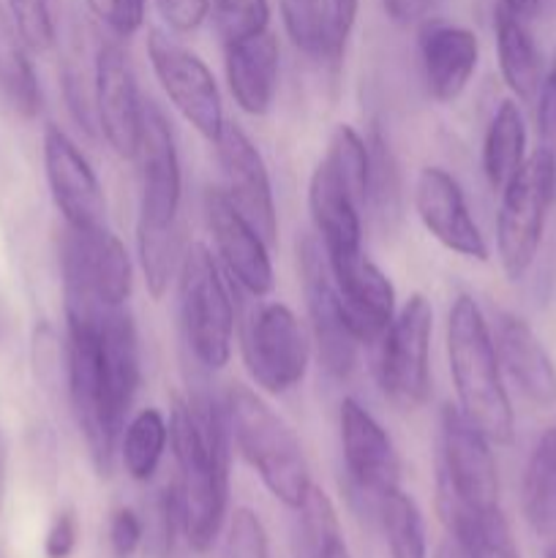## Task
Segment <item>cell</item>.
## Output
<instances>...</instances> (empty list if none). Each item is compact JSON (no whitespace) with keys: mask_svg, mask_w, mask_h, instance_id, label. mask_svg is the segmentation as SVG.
<instances>
[{"mask_svg":"<svg viewBox=\"0 0 556 558\" xmlns=\"http://www.w3.org/2000/svg\"><path fill=\"white\" fill-rule=\"evenodd\" d=\"M169 445L178 463V501L183 534L191 550L207 554L227 521L229 507V436L223 403L207 392L174 398Z\"/></svg>","mask_w":556,"mask_h":558,"instance_id":"cell-1","label":"cell"},{"mask_svg":"<svg viewBox=\"0 0 556 558\" xmlns=\"http://www.w3.org/2000/svg\"><path fill=\"white\" fill-rule=\"evenodd\" d=\"M140 161V216H136V248L145 272V287L153 300L169 292L183 262V172L178 145L167 118L153 101L142 109V134L136 147Z\"/></svg>","mask_w":556,"mask_h":558,"instance_id":"cell-2","label":"cell"},{"mask_svg":"<svg viewBox=\"0 0 556 558\" xmlns=\"http://www.w3.org/2000/svg\"><path fill=\"white\" fill-rule=\"evenodd\" d=\"M445 343L458 409L488 436L491 445H512L516 414L501 381L499 354L478 300L469 294L452 300Z\"/></svg>","mask_w":556,"mask_h":558,"instance_id":"cell-3","label":"cell"},{"mask_svg":"<svg viewBox=\"0 0 556 558\" xmlns=\"http://www.w3.org/2000/svg\"><path fill=\"white\" fill-rule=\"evenodd\" d=\"M223 414L234 447L259 474L273 499L289 510H300L314 483H311L303 441L292 425L273 412L259 392L245 385H229L223 396Z\"/></svg>","mask_w":556,"mask_h":558,"instance_id":"cell-4","label":"cell"},{"mask_svg":"<svg viewBox=\"0 0 556 558\" xmlns=\"http://www.w3.org/2000/svg\"><path fill=\"white\" fill-rule=\"evenodd\" d=\"M98 308V305H96ZM65 311V396L74 412L76 428L85 439L87 456L101 480L114 472L120 452V430H123L125 409L114 398L104 374L101 354H98L96 330H93V311Z\"/></svg>","mask_w":556,"mask_h":558,"instance_id":"cell-5","label":"cell"},{"mask_svg":"<svg viewBox=\"0 0 556 558\" xmlns=\"http://www.w3.org/2000/svg\"><path fill=\"white\" fill-rule=\"evenodd\" d=\"M180 327L189 352L207 371H218L232 357L234 308L218 262L202 243L183 251L178 270Z\"/></svg>","mask_w":556,"mask_h":558,"instance_id":"cell-6","label":"cell"},{"mask_svg":"<svg viewBox=\"0 0 556 558\" xmlns=\"http://www.w3.org/2000/svg\"><path fill=\"white\" fill-rule=\"evenodd\" d=\"M499 196L496 251L507 278L521 281L537 256L548 210L556 199V161L537 147Z\"/></svg>","mask_w":556,"mask_h":558,"instance_id":"cell-7","label":"cell"},{"mask_svg":"<svg viewBox=\"0 0 556 558\" xmlns=\"http://www.w3.org/2000/svg\"><path fill=\"white\" fill-rule=\"evenodd\" d=\"M60 276H63L65 311H90L96 305L118 308L131 298V259L125 245L109 227H63L60 234Z\"/></svg>","mask_w":556,"mask_h":558,"instance_id":"cell-8","label":"cell"},{"mask_svg":"<svg viewBox=\"0 0 556 558\" xmlns=\"http://www.w3.org/2000/svg\"><path fill=\"white\" fill-rule=\"evenodd\" d=\"M240 354L256 387L283 396L309 374L311 338L289 305L259 303L240 327Z\"/></svg>","mask_w":556,"mask_h":558,"instance_id":"cell-9","label":"cell"},{"mask_svg":"<svg viewBox=\"0 0 556 558\" xmlns=\"http://www.w3.org/2000/svg\"><path fill=\"white\" fill-rule=\"evenodd\" d=\"M294 256H298L300 289H303L305 311H309L311 341L316 347V357H319L327 376L347 381L358 368L360 341L354 338L347 314L341 308L319 238L300 232L294 240Z\"/></svg>","mask_w":556,"mask_h":558,"instance_id":"cell-10","label":"cell"},{"mask_svg":"<svg viewBox=\"0 0 556 558\" xmlns=\"http://www.w3.org/2000/svg\"><path fill=\"white\" fill-rule=\"evenodd\" d=\"M431 330L434 308L425 294H412L382 336L374 374L379 390L398 409H420L431 396Z\"/></svg>","mask_w":556,"mask_h":558,"instance_id":"cell-11","label":"cell"},{"mask_svg":"<svg viewBox=\"0 0 556 558\" xmlns=\"http://www.w3.org/2000/svg\"><path fill=\"white\" fill-rule=\"evenodd\" d=\"M147 58L158 85L185 123L194 125L207 142H216L227 118L216 76L205 60L164 31L147 33Z\"/></svg>","mask_w":556,"mask_h":558,"instance_id":"cell-12","label":"cell"},{"mask_svg":"<svg viewBox=\"0 0 556 558\" xmlns=\"http://www.w3.org/2000/svg\"><path fill=\"white\" fill-rule=\"evenodd\" d=\"M439 485L474 515L499 510V469L491 439L452 403L442 409Z\"/></svg>","mask_w":556,"mask_h":558,"instance_id":"cell-13","label":"cell"},{"mask_svg":"<svg viewBox=\"0 0 556 558\" xmlns=\"http://www.w3.org/2000/svg\"><path fill=\"white\" fill-rule=\"evenodd\" d=\"M343 463L349 477V499L374 518L376 499L401 483V461L387 430L354 398H343L338 409Z\"/></svg>","mask_w":556,"mask_h":558,"instance_id":"cell-14","label":"cell"},{"mask_svg":"<svg viewBox=\"0 0 556 558\" xmlns=\"http://www.w3.org/2000/svg\"><path fill=\"white\" fill-rule=\"evenodd\" d=\"M218 167L223 178V194L243 213L245 221L265 238L267 245L278 243V213L273 196L270 172L259 147L238 123H223L216 142Z\"/></svg>","mask_w":556,"mask_h":558,"instance_id":"cell-15","label":"cell"},{"mask_svg":"<svg viewBox=\"0 0 556 558\" xmlns=\"http://www.w3.org/2000/svg\"><path fill=\"white\" fill-rule=\"evenodd\" d=\"M93 98L98 131L120 158H134L142 134L145 101L136 87L129 54L118 41H101L93 60Z\"/></svg>","mask_w":556,"mask_h":558,"instance_id":"cell-16","label":"cell"},{"mask_svg":"<svg viewBox=\"0 0 556 558\" xmlns=\"http://www.w3.org/2000/svg\"><path fill=\"white\" fill-rule=\"evenodd\" d=\"M44 172L65 227L76 232L107 227V199L96 172L60 125L44 131Z\"/></svg>","mask_w":556,"mask_h":558,"instance_id":"cell-17","label":"cell"},{"mask_svg":"<svg viewBox=\"0 0 556 558\" xmlns=\"http://www.w3.org/2000/svg\"><path fill=\"white\" fill-rule=\"evenodd\" d=\"M414 210L425 232L463 259L488 262V243L480 232L461 183L442 167H423L414 183Z\"/></svg>","mask_w":556,"mask_h":558,"instance_id":"cell-18","label":"cell"},{"mask_svg":"<svg viewBox=\"0 0 556 558\" xmlns=\"http://www.w3.org/2000/svg\"><path fill=\"white\" fill-rule=\"evenodd\" d=\"M205 218L210 227L213 243L229 276L251 298H267L273 292V262L270 245L243 218V213L229 202L223 189L205 191Z\"/></svg>","mask_w":556,"mask_h":558,"instance_id":"cell-19","label":"cell"},{"mask_svg":"<svg viewBox=\"0 0 556 558\" xmlns=\"http://www.w3.org/2000/svg\"><path fill=\"white\" fill-rule=\"evenodd\" d=\"M338 300L360 343H379L396 316V287L360 251L327 256Z\"/></svg>","mask_w":556,"mask_h":558,"instance_id":"cell-20","label":"cell"},{"mask_svg":"<svg viewBox=\"0 0 556 558\" xmlns=\"http://www.w3.org/2000/svg\"><path fill=\"white\" fill-rule=\"evenodd\" d=\"M480 60V41L469 27L450 22H423L420 31V65L428 96L439 104L461 98L472 82Z\"/></svg>","mask_w":556,"mask_h":558,"instance_id":"cell-21","label":"cell"},{"mask_svg":"<svg viewBox=\"0 0 556 558\" xmlns=\"http://www.w3.org/2000/svg\"><path fill=\"white\" fill-rule=\"evenodd\" d=\"M499 365L523 398L537 409L556 407V365L532 327L501 311L494 332Z\"/></svg>","mask_w":556,"mask_h":558,"instance_id":"cell-22","label":"cell"},{"mask_svg":"<svg viewBox=\"0 0 556 558\" xmlns=\"http://www.w3.org/2000/svg\"><path fill=\"white\" fill-rule=\"evenodd\" d=\"M281 47L273 31L223 47V71L234 104L251 118L270 112L278 90Z\"/></svg>","mask_w":556,"mask_h":558,"instance_id":"cell-23","label":"cell"},{"mask_svg":"<svg viewBox=\"0 0 556 558\" xmlns=\"http://www.w3.org/2000/svg\"><path fill=\"white\" fill-rule=\"evenodd\" d=\"M309 213L316 238H319L327 256L363 248V221H360L358 202L343 189V183L325 158L311 172Z\"/></svg>","mask_w":556,"mask_h":558,"instance_id":"cell-24","label":"cell"},{"mask_svg":"<svg viewBox=\"0 0 556 558\" xmlns=\"http://www.w3.org/2000/svg\"><path fill=\"white\" fill-rule=\"evenodd\" d=\"M494 33L501 80L518 101H534L540 82H543V60H540L537 44L529 33L527 20L496 5Z\"/></svg>","mask_w":556,"mask_h":558,"instance_id":"cell-25","label":"cell"},{"mask_svg":"<svg viewBox=\"0 0 556 558\" xmlns=\"http://www.w3.org/2000/svg\"><path fill=\"white\" fill-rule=\"evenodd\" d=\"M527 161V123L512 98L496 107L483 140V174L494 191H501Z\"/></svg>","mask_w":556,"mask_h":558,"instance_id":"cell-26","label":"cell"},{"mask_svg":"<svg viewBox=\"0 0 556 558\" xmlns=\"http://www.w3.org/2000/svg\"><path fill=\"white\" fill-rule=\"evenodd\" d=\"M283 31L309 58L338 65L347 44L338 38L327 0H281Z\"/></svg>","mask_w":556,"mask_h":558,"instance_id":"cell-27","label":"cell"},{"mask_svg":"<svg viewBox=\"0 0 556 558\" xmlns=\"http://www.w3.org/2000/svg\"><path fill=\"white\" fill-rule=\"evenodd\" d=\"M523 515L529 526L556 543V428H548L523 472Z\"/></svg>","mask_w":556,"mask_h":558,"instance_id":"cell-28","label":"cell"},{"mask_svg":"<svg viewBox=\"0 0 556 558\" xmlns=\"http://www.w3.org/2000/svg\"><path fill=\"white\" fill-rule=\"evenodd\" d=\"M374 521L382 526L390 558H428L425 521L418 501L401 488H390L376 499Z\"/></svg>","mask_w":556,"mask_h":558,"instance_id":"cell-29","label":"cell"},{"mask_svg":"<svg viewBox=\"0 0 556 558\" xmlns=\"http://www.w3.org/2000/svg\"><path fill=\"white\" fill-rule=\"evenodd\" d=\"M27 52L16 31L0 25V96L20 118L31 120L41 112V85Z\"/></svg>","mask_w":556,"mask_h":558,"instance_id":"cell-30","label":"cell"},{"mask_svg":"<svg viewBox=\"0 0 556 558\" xmlns=\"http://www.w3.org/2000/svg\"><path fill=\"white\" fill-rule=\"evenodd\" d=\"M169 445V425L158 409L147 407L129 423L120 436V463L136 483H147L161 466Z\"/></svg>","mask_w":556,"mask_h":558,"instance_id":"cell-31","label":"cell"},{"mask_svg":"<svg viewBox=\"0 0 556 558\" xmlns=\"http://www.w3.org/2000/svg\"><path fill=\"white\" fill-rule=\"evenodd\" d=\"M371 150V172H368V199L365 207L371 216L382 223L385 229H392L401 221L403 207V183L401 169H398L396 153L390 150V142L385 140L379 129H371L368 136Z\"/></svg>","mask_w":556,"mask_h":558,"instance_id":"cell-32","label":"cell"},{"mask_svg":"<svg viewBox=\"0 0 556 558\" xmlns=\"http://www.w3.org/2000/svg\"><path fill=\"white\" fill-rule=\"evenodd\" d=\"M300 543L303 558H352L341 534L338 512L330 496L311 485L309 496L300 505Z\"/></svg>","mask_w":556,"mask_h":558,"instance_id":"cell-33","label":"cell"},{"mask_svg":"<svg viewBox=\"0 0 556 558\" xmlns=\"http://www.w3.org/2000/svg\"><path fill=\"white\" fill-rule=\"evenodd\" d=\"M325 161L330 163L333 172L343 183V189L352 194L360 210H365V199H368V172H371V150L368 140L360 136L352 125H336L330 136V147H327Z\"/></svg>","mask_w":556,"mask_h":558,"instance_id":"cell-34","label":"cell"},{"mask_svg":"<svg viewBox=\"0 0 556 558\" xmlns=\"http://www.w3.org/2000/svg\"><path fill=\"white\" fill-rule=\"evenodd\" d=\"M210 16L223 47L270 31L267 0H210Z\"/></svg>","mask_w":556,"mask_h":558,"instance_id":"cell-35","label":"cell"},{"mask_svg":"<svg viewBox=\"0 0 556 558\" xmlns=\"http://www.w3.org/2000/svg\"><path fill=\"white\" fill-rule=\"evenodd\" d=\"M16 36L31 52H47L58 38V0H9Z\"/></svg>","mask_w":556,"mask_h":558,"instance_id":"cell-36","label":"cell"},{"mask_svg":"<svg viewBox=\"0 0 556 558\" xmlns=\"http://www.w3.org/2000/svg\"><path fill=\"white\" fill-rule=\"evenodd\" d=\"M221 558H270L267 532L254 510H249V507H238V510L229 515L227 539H223Z\"/></svg>","mask_w":556,"mask_h":558,"instance_id":"cell-37","label":"cell"},{"mask_svg":"<svg viewBox=\"0 0 556 558\" xmlns=\"http://www.w3.org/2000/svg\"><path fill=\"white\" fill-rule=\"evenodd\" d=\"M467 545L472 548L474 558H521L516 539H512L510 523L501 515V510L478 515Z\"/></svg>","mask_w":556,"mask_h":558,"instance_id":"cell-38","label":"cell"},{"mask_svg":"<svg viewBox=\"0 0 556 558\" xmlns=\"http://www.w3.org/2000/svg\"><path fill=\"white\" fill-rule=\"evenodd\" d=\"M33 371L41 381V390L58 392L60 381H65V347H60L52 325L41 322L33 330Z\"/></svg>","mask_w":556,"mask_h":558,"instance_id":"cell-39","label":"cell"},{"mask_svg":"<svg viewBox=\"0 0 556 558\" xmlns=\"http://www.w3.org/2000/svg\"><path fill=\"white\" fill-rule=\"evenodd\" d=\"M142 539H145V523H142V518L131 507H118L109 515L107 526L109 554H112V558H134Z\"/></svg>","mask_w":556,"mask_h":558,"instance_id":"cell-40","label":"cell"},{"mask_svg":"<svg viewBox=\"0 0 556 558\" xmlns=\"http://www.w3.org/2000/svg\"><path fill=\"white\" fill-rule=\"evenodd\" d=\"M537 134L540 147L556 161V58L537 90Z\"/></svg>","mask_w":556,"mask_h":558,"instance_id":"cell-41","label":"cell"},{"mask_svg":"<svg viewBox=\"0 0 556 558\" xmlns=\"http://www.w3.org/2000/svg\"><path fill=\"white\" fill-rule=\"evenodd\" d=\"M164 25L172 33H194L210 14V0H156Z\"/></svg>","mask_w":556,"mask_h":558,"instance_id":"cell-42","label":"cell"},{"mask_svg":"<svg viewBox=\"0 0 556 558\" xmlns=\"http://www.w3.org/2000/svg\"><path fill=\"white\" fill-rule=\"evenodd\" d=\"M118 36H131L145 22L147 0H90Z\"/></svg>","mask_w":556,"mask_h":558,"instance_id":"cell-43","label":"cell"},{"mask_svg":"<svg viewBox=\"0 0 556 558\" xmlns=\"http://www.w3.org/2000/svg\"><path fill=\"white\" fill-rule=\"evenodd\" d=\"M76 543H80V521H76V512L65 507L49 523L47 537H44V556L69 558L76 550Z\"/></svg>","mask_w":556,"mask_h":558,"instance_id":"cell-44","label":"cell"},{"mask_svg":"<svg viewBox=\"0 0 556 558\" xmlns=\"http://www.w3.org/2000/svg\"><path fill=\"white\" fill-rule=\"evenodd\" d=\"M447 0H382V9L390 16L396 25H423V22L434 20L436 11L445 5Z\"/></svg>","mask_w":556,"mask_h":558,"instance_id":"cell-45","label":"cell"},{"mask_svg":"<svg viewBox=\"0 0 556 558\" xmlns=\"http://www.w3.org/2000/svg\"><path fill=\"white\" fill-rule=\"evenodd\" d=\"M327 3H330L333 25H336L338 38H341V41L347 44L349 36H352L354 22H358L360 0H327Z\"/></svg>","mask_w":556,"mask_h":558,"instance_id":"cell-46","label":"cell"},{"mask_svg":"<svg viewBox=\"0 0 556 558\" xmlns=\"http://www.w3.org/2000/svg\"><path fill=\"white\" fill-rule=\"evenodd\" d=\"M434 558H474V554H472V548L463 543V539H458L456 534L447 532L445 537H442V543H439V548H436Z\"/></svg>","mask_w":556,"mask_h":558,"instance_id":"cell-47","label":"cell"},{"mask_svg":"<svg viewBox=\"0 0 556 558\" xmlns=\"http://www.w3.org/2000/svg\"><path fill=\"white\" fill-rule=\"evenodd\" d=\"M499 5L512 11L516 16H521V20H532L540 11V0H499Z\"/></svg>","mask_w":556,"mask_h":558,"instance_id":"cell-48","label":"cell"},{"mask_svg":"<svg viewBox=\"0 0 556 558\" xmlns=\"http://www.w3.org/2000/svg\"><path fill=\"white\" fill-rule=\"evenodd\" d=\"M5 490H9V472H5V450L3 441H0V515H3L5 507Z\"/></svg>","mask_w":556,"mask_h":558,"instance_id":"cell-49","label":"cell"},{"mask_svg":"<svg viewBox=\"0 0 556 558\" xmlns=\"http://www.w3.org/2000/svg\"><path fill=\"white\" fill-rule=\"evenodd\" d=\"M545 558H556V545H554V548H548V554H545Z\"/></svg>","mask_w":556,"mask_h":558,"instance_id":"cell-50","label":"cell"}]
</instances>
